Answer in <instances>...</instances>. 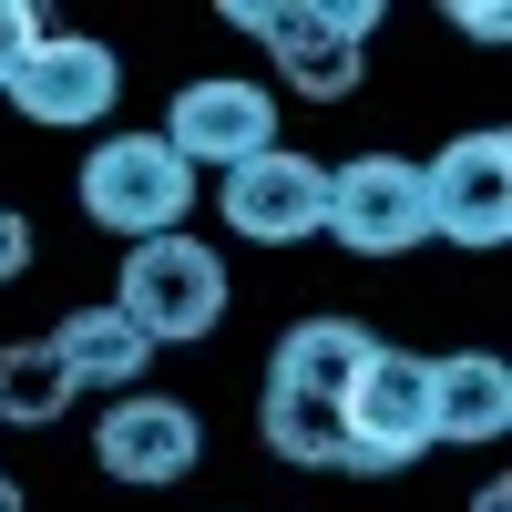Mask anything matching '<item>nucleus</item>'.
Masks as SVG:
<instances>
[{"instance_id": "f03ea898", "label": "nucleus", "mask_w": 512, "mask_h": 512, "mask_svg": "<svg viewBox=\"0 0 512 512\" xmlns=\"http://www.w3.org/2000/svg\"><path fill=\"white\" fill-rule=\"evenodd\" d=\"M226 21L267 41L277 72H287V93H308V103H349L359 93V52L379 31L369 0H287V11H277V0H236Z\"/></svg>"}, {"instance_id": "6e6552de", "label": "nucleus", "mask_w": 512, "mask_h": 512, "mask_svg": "<svg viewBox=\"0 0 512 512\" xmlns=\"http://www.w3.org/2000/svg\"><path fill=\"white\" fill-rule=\"evenodd\" d=\"M216 216L246 246H297V236H318V216H328V164L297 154V144H267V154H246L236 175H226Z\"/></svg>"}, {"instance_id": "2eb2a0df", "label": "nucleus", "mask_w": 512, "mask_h": 512, "mask_svg": "<svg viewBox=\"0 0 512 512\" xmlns=\"http://www.w3.org/2000/svg\"><path fill=\"white\" fill-rule=\"evenodd\" d=\"M41 31H52V21H41L31 0H0V93H11V72L31 62V41H41Z\"/></svg>"}, {"instance_id": "f3484780", "label": "nucleus", "mask_w": 512, "mask_h": 512, "mask_svg": "<svg viewBox=\"0 0 512 512\" xmlns=\"http://www.w3.org/2000/svg\"><path fill=\"white\" fill-rule=\"evenodd\" d=\"M0 512H21V482H11V472H0Z\"/></svg>"}, {"instance_id": "f257e3e1", "label": "nucleus", "mask_w": 512, "mask_h": 512, "mask_svg": "<svg viewBox=\"0 0 512 512\" xmlns=\"http://www.w3.org/2000/svg\"><path fill=\"white\" fill-rule=\"evenodd\" d=\"M113 308L134 318L144 349H195V338L226 328V256L205 236H154V246H123V287Z\"/></svg>"}, {"instance_id": "1a4fd4ad", "label": "nucleus", "mask_w": 512, "mask_h": 512, "mask_svg": "<svg viewBox=\"0 0 512 512\" xmlns=\"http://www.w3.org/2000/svg\"><path fill=\"white\" fill-rule=\"evenodd\" d=\"M164 144H175L185 175H195V164L236 175L246 154L277 144V93H267V82H185L175 113H164Z\"/></svg>"}, {"instance_id": "39448f33", "label": "nucleus", "mask_w": 512, "mask_h": 512, "mask_svg": "<svg viewBox=\"0 0 512 512\" xmlns=\"http://www.w3.org/2000/svg\"><path fill=\"white\" fill-rule=\"evenodd\" d=\"M318 236H338L349 256H410V246H431L420 164L410 154H349V164H328V216H318Z\"/></svg>"}, {"instance_id": "dca6fc26", "label": "nucleus", "mask_w": 512, "mask_h": 512, "mask_svg": "<svg viewBox=\"0 0 512 512\" xmlns=\"http://www.w3.org/2000/svg\"><path fill=\"white\" fill-rule=\"evenodd\" d=\"M21 267H31V226H21V216H11V205H0V287H11V277H21Z\"/></svg>"}, {"instance_id": "0eeeda50", "label": "nucleus", "mask_w": 512, "mask_h": 512, "mask_svg": "<svg viewBox=\"0 0 512 512\" xmlns=\"http://www.w3.org/2000/svg\"><path fill=\"white\" fill-rule=\"evenodd\" d=\"M420 195H431V236L451 246H502L512 236V134H461L420 164Z\"/></svg>"}, {"instance_id": "4468645a", "label": "nucleus", "mask_w": 512, "mask_h": 512, "mask_svg": "<svg viewBox=\"0 0 512 512\" xmlns=\"http://www.w3.org/2000/svg\"><path fill=\"white\" fill-rule=\"evenodd\" d=\"M72 410V369L52 359V338H11L0 349V420H21V431H41V420Z\"/></svg>"}, {"instance_id": "20e7f679", "label": "nucleus", "mask_w": 512, "mask_h": 512, "mask_svg": "<svg viewBox=\"0 0 512 512\" xmlns=\"http://www.w3.org/2000/svg\"><path fill=\"white\" fill-rule=\"evenodd\" d=\"M185 205H195V175L175 164L164 134H113L82 154V216L113 226L123 246H154V236H185Z\"/></svg>"}, {"instance_id": "9b49d317", "label": "nucleus", "mask_w": 512, "mask_h": 512, "mask_svg": "<svg viewBox=\"0 0 512 512\" xmlns=\"http://www.w3.org/2000/svg\"><path fill=\"white\" fill-rule=\"evenodd\" d=\"M359 359H369V328H349V318H297V328L277 338V359H267V400H318V410H338V400H349V379H359Z\"/></svg>"}, {"instance_id": "9d476101", "label": "nucleus", "mask_w": 512, "mask_h": 512, "mask_svg": "<svg viewBox=\"0 0 512 512\" xmlns=\"http://www.w3.org/2000/svg\"><path fill=\"white\" fill-rule=\"evenodd\" d=\"M195 451H205L195 410H185V400H164V390H123V400L103 410V431H93V461H103L113 482H134V492L185 482V472H195Z\"/></svg>"}, {"instance_id": "7ed1b4c3", "label": "nucleus", "mask_w": 512, "mask_h": 512, "mask_svg": "<svg viewBox=\"0 0 512 512\" xmlns=\"http://www.w3.org/2000/svg\"><path fill=\"white\" fill-rule=\"evenodd\" d=\"M338 431H349V482H379V472H410L431 451V359L369 338V359L338 400Z\"/></svg>"}, {"instance_id": "ddd939ff", "label": "nucleus", "mask_w": 512, "mask_h": 512, "mask_svg": "<svg viewBox=\"0 0 512 512\" xmlns=\"http://www.w3.org/2000/svg\"><path fill=\"white\" fill-rule=\"evenodd\" d=\"M52 359L72 369V390H144V338H134V318H123V308H72L62 328H52Z\"/></svg>"}, {"instance_id": "f8f14e48", "label": "nucleus", "mask_w": 512, "mask_h": 512, "mask_svg": "<svg viewBox=\"0 0 512 512\" xmlns=\"http://www.w3.org/2000/svg\"><path fill=\"white\" fill-rule=\"evenodd\" d=\"M512 431V369L492 349L431 359V441H502Z\"/></svg>"}, {"instance_id": "423d86ee", "label": "nucleus", "mask_w": 512, "mask_h": 512, "mask_svg": "<svg viewBox=\"0 0 512 512\" xmlns=\"http://www.w3.org/2000/svg\"><path fill=\"white\" fill-rule=\"evenodd\" d=\"M113 93H123L113 41H93V31H41L31 62L11 72V93H0V103L31 113V123H52V134H82V123L113 113Z\"/></svg>"}]
</instances>
